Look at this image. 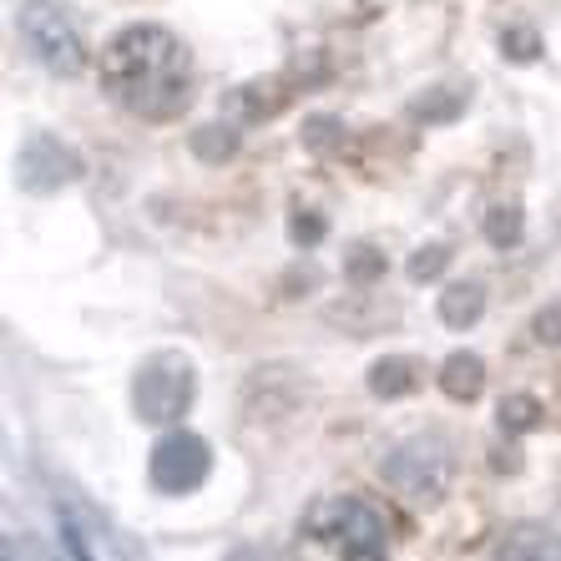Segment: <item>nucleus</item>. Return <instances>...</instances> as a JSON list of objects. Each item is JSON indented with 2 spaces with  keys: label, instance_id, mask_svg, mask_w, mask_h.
Returning <instances> with one entry per match:
<instances>
[{
  "label": "nucleus",
  "instance_id": "14",
  "mask_svg": "<svg viewBox=\"0 0 561 561\" xmlns=\"http://www.w3.org/2000/svg\"><path fill=\"white\" fill-rule=\"evenodd\" d=\"M445 259H450V253H445L440 243H435V249H420V259L410 263V274H415V278H431V274H440V268H445Z\"/></svg>",
  "mask_w": 561,
  "mask_h": 561
},
{
  "label": "nucleus",
  "instance_id": "5",
  "mask_svg": "<svg viewBox=\"0 0 561 561\" xmlns=\"http://www.w3.org/2000/svg\"><path fill=\"white\" fill-rule=\"evenodd\" d=\"M385 481L410 496L415 506H435L450 491V476H456V460H450V445L440 435H415V440H400L385 456Z\"/></svg>",
  "mask_w": 561,
  "mask_h": 561
},
{
  "label": "nucleus",
  "instance_id": "1",
  "mask_svg": "<svg viewBox=\"0 0 561 561\" xmlns=\"http://www.w3.org/2000/svg\"><path fill=\"white\" fill-rule=\"evenodd\" d=\"M102 92L142 122H172L193 102V56L168 26L131 21L102 51Z\"/></svg>",
  "mask_w": 561,
  "mask_h": 561
},
{
  "label": "nucleus",
  "instance_id": "3",
  "mask_svg": "<svg viewBox=\"0 0 561 561\" xmlns=\"http://www.w3.org/2000/svg\"><path fill=\"white\" fill-rule=\"evenodd\" d=\"M193 400H197V369L178 350L152 354L131 379V405H137V420H147V425H178L193 410Z\"/></svg>",
  "mask_w": 561,
  "mask_h": 561
},
{
  "label": "nucleus",
  "instance_id": "8",
  "mask_svg": "<svg viewBox=\"0 0 561 561\" xmlns=\"http://www.w3.org/2000/svg\"><path fill=\"white\" fill-rule=\"evenodd\" d=\"M491 561H561V531L547 522H516L501 531Z\"/></svg>",
  "mask_w": 561,
  "mask_h": 561
},
{
  "label": "nucleus",
  "instance_id": "15",
  "mask_svg": "<svg viewBox=\"0 0 561 561\" xmlns=\"http://www.w3.org/2000/svg\"><path fill=\"white\" fill-rule=\"evenodd\" d=\"M536 329H541V340H561V309L557 313H541V324H536Z\"/></svg>",
  "mask_w": 561,
  "mask_h": 561
},
{
  "label": "nucleus",
  "instance_id": "6",
  "mask_svg": "<svg viewBox=\"0 0 561 561\" xmlns=\"http://www.w3.org/2000/svg\"><path fill=\"white\" fill-rule=\"evenodd\" d=\"M147 476L162 496H187L213 476V445L193 431H168L147 456Z\"/></svg>",
  "mask_w": 561,
  "mask_h": 561
},
{
  "label": "nucleus",
  "instance_id": "9",
  "mask_svg": "<svg viewBox=\"0 0 561 561\" xmlns=\"http://www.w3.org/2000/svg\"><path fill=\"white\" fill-rule=\"evenodd\" d=\"M369 390H375L379 400H400V394L420 390V365L405 359V354H390V359H379V365L369 369Z\"/></svg>",
  "mask_w": 561,
  "mask_h": 561
},
{
  "label": "nucleus",
  "instance_id": "7",
  "mask_svg": "<svg viewBox=\"0 0 561 561\" xmlns=\"http://www.w3.org/2000/svg\"><path fill=\"white\" fill-rule=\"evenodd\" d=\"M77 152L66 142H56V137H31L26 152H21V183L31 187V193H56V187L77 183Z\"/></svg>",
  "mask_w": 561,
  "mask_h": 561
},
{
  "label": "nucleus",
  "instance_id": "13",
  "mask_svg": "<svg viewBox=\"0 0 561 561\" xmlns=\"http://www.w3.org/2000/svg\"><path fill=\"white\" fill-rule=\"evenodd\" d=\"M5 561H56L51 551L41 547V541H31V536H5Z\"/></svg>",
  "mask_w": 561,
  "mask_h": 561
},
{
  "label": "nucleus",
  "instance_id": "11",
  "mask_svg": "<svg viewBox=\"0 0 561 561\" xmlns=\"http://www.w3.org/2000/svg\"><path fill=\"white\" fill-rule=\"evenodd\" d=\"M485 309V288L481 284H456V288H445L440 294V319L450 329H470L476 319H481Z\"/></svg>",
  "mask_w": 561,
  "mask_h": 561
},
{
  "label": "nucleus",
  "instance_id": "12",
  "mask_svg": "<svg viewBox=\"0 0 561 561\" xmlns=\"http://www.w3.org/2000/svg\"><path fill=\"white\" fill-rule=\"evenodd\" d=\"M501 425L506 431H536L541 425V405H536L531 394H506L501 400Z\"/></svg>",
  "mask_w": 561,
  "mask_h": 561
},
{
  "label": "nucleus",
  "instance_id": "10",
  "mask_svg": "<svg viewBox=\"0 0 561 561\" xmlns=\"http://www.w3.org/2000/svg\"><path fill=\"white\" fill-rule=\"evenodd\" d=\"M481 385H485V365L476 359V354H450L440 365V390L450 394V400H476L481 394Z\"/></svg>",
  "mask_w": 561,
  "mask_h": 561
},
{
  "label": "nucleus",
  "instance_id": "2",
  "mask_svg": "<svg viewBox=\"0 0 561 561\" xmlns=\"http://www.w3.org/2000/svg\"><path fill=\"white\" fill-rule=\"evenodd\" d=\"M309 536L340 561H390V522L359 496H329L309 511Z\"/></svg>",
  "mask_w": 561,
  "mask_h": 561
},
{
  "label": "nucleus",
  "instance_id": "4",
  "mask_svg": "<svg viewBox=\"0 0 561 561\" xmlns=\"http://www.w3.org/2000/svg\"><path fill=\"white\" fill-rule=\"evenodd\" d=\"M15 26H21V41H26V51L36 56L51 77H77L81 61H87V41H81V26L77 15L56 5V0H26L21 15H15Z\"/></svg>",
  "mask_w": 561,
  "mask_h": 561
}]
</instances>
